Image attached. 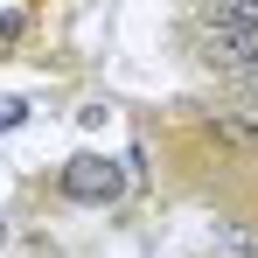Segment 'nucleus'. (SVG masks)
Wrapping results in <instances>:
<instances>
[{
	"label": "nucleus",
	"mask_w": 258,
	"mask_h": 258,
	"mask_svg": "<svg viewBox=\"0 0 258 258\" xmlns=\"http://www.w3.org/2000/svg\"><path fill=\"white\" fill-rule=\"evenodd\" d=\"M230 84L244 91V98H251V112H258V63H251V70H237V77H230Z\"/></svg>",
	"instance_id": "obj_4"
},
{
	"label": "nucleus",
	"mask_w": 258,
	"mask_h": 258,
	"mask_svg": "<svg viewBox=\"0 0 258 258\" xmlns=\"http://www.w3.org/2000/svg\"><path fill=\"white\" fill-rule=\"evenodd\" d=\"M188 49L210 63L216 77H237L258 63V7H237V0H216L203 14H188Z\"/></svg>",
	"instance_id": "obj_1"
},
{
	"label": "nucleus",
	"mask_w": 258,
	"mask_h": 258,
	"mask_svg": "<svg viewBox=\"0 0 258 258\" xmlns=\"http://www.w3.org/2000/svg\"><path fill=\"white\" fill-rule=\"evenodd\" d=\"M0 237H7V230H0Z\"/></svg>",
	"instance_id": "obj_5"
},
{
	"label": "nucleus",
	"mask_w": 258,
	"mask_h": 258,
	"mask_svg": "<svg viewBox=\"0 0 258 258\" xmlns=\"http://www.w3.org/2000/svg\"><path fill=\"white\" fill-rule=\"evenodd\" d=\"M21 119H28V105H21V98H0V133L21 126Z\"/></svg>",
	"instance_id": "obj_3"
},
{
	"label": "nucleus",
	"mask_w": 258,
	"mask_h": 258,
	"mask_svg": "<svg viewBox=\"0 0 258 258\" xmlns=\"http://www.w3.org/2000/svg\"><path fill=\"white\" fill-rule=\"evenodd\" d=\"M56 188H63V203H84V210H105V203H119V188H126V174L112 168L105 154H77L70 168L56 174Z\"/></svg>",
	"instance_id": "obj_2"
}]
</instances>
